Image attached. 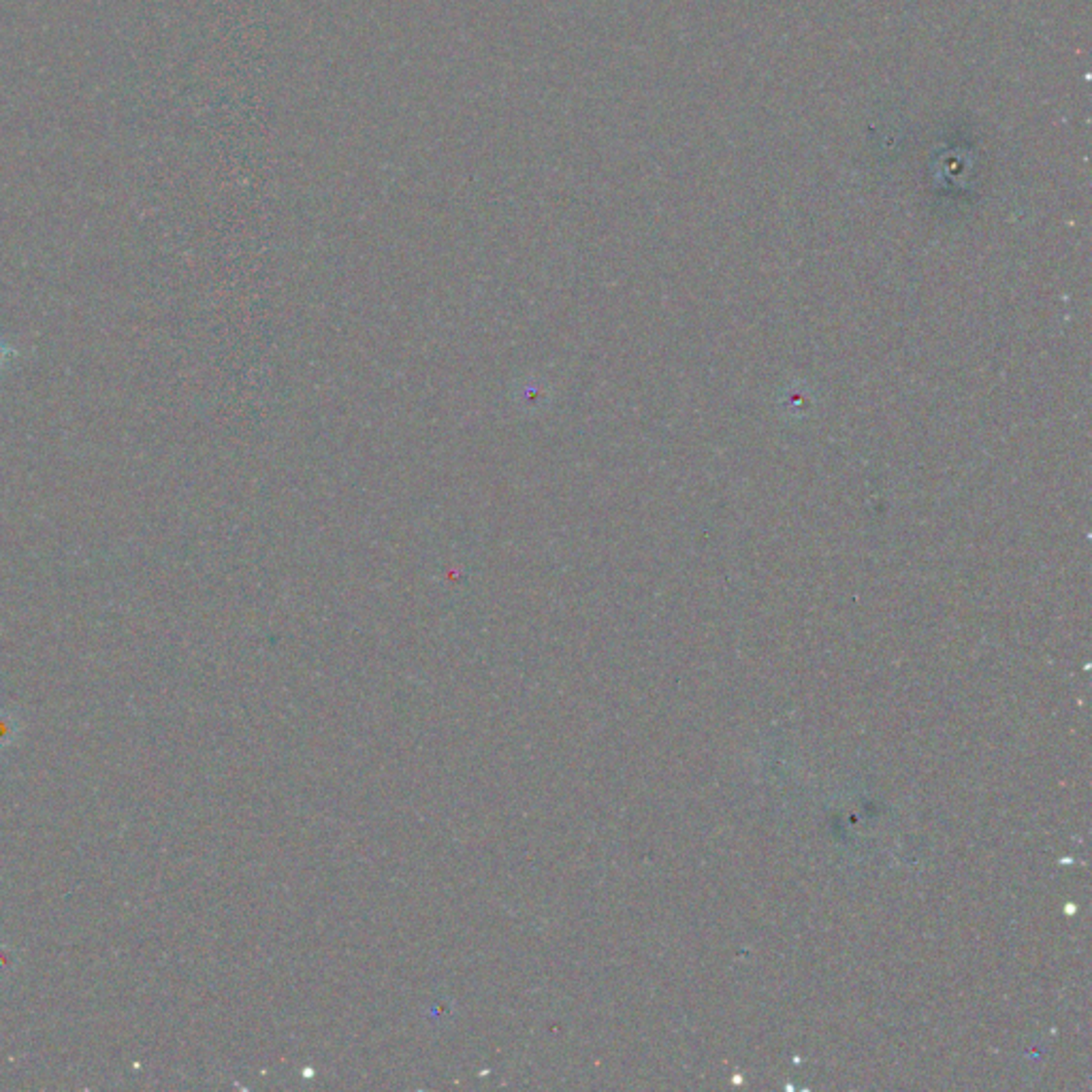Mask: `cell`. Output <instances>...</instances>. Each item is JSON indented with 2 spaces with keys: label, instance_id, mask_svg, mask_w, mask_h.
Instances as JSON below:
<instances>
[{
  "label": "cell",
  "instance_id": "obj_1",
  "mask_svg": "<svg viewBox=\"0 0 1092 1092\" xmlns=\"http://www.w3.org/2000/svg\"><path fill=\"white\" fill-rule=\"evenodd\" d=\"M17 357V350L9 344L5 337H0V371L9 368V363Z\"/></svg>",
  "mask_w": 1092,
  "mask_h": 1092
}]
</instances>
